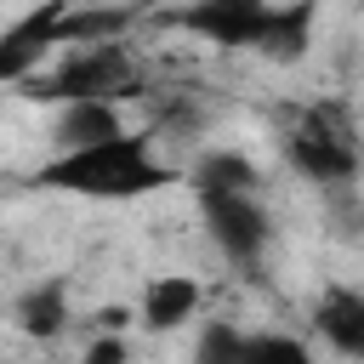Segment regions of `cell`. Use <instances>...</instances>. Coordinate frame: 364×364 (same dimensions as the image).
Returning a JSON list of instances; mask_svg holds the SVG:
<instances>
[{
  "instance_id": "6da1fadb",
  "label": "cell",
  "mask_w": 364,
  "mask_h": 364,
  "mask_svg": "<svg viewBox=\"0 0 364 364\" xmlns=\"http://www.w3.org/2000/svg\"><path fill=\"white\" fill-rule=\"evenodd\" d=\"M171 182H176V171L154 154L148 136H131V131H114L85 148H57V159L28 171V188L80 193V199H148Z\"/></svg>"
},
{
  "instance_id": "7a4b0ae2",
  "label": "cell",
  "mask_w": 364,
  "mask_h": 364,
  "mask_svg": "<svg viewBox=\"0 0 364 364\" xmlns=\"http://www.w3.org/2000/svg\"><path fill=\"white\" fill-rule=\"evenodd\" d=\"M142 85V68L131 57L125 40H91L74 46L57 68H34L28 80H17V97L28 102H80V97H131Z\"/></svg>"
},
{
  "instance_id": "3957f363",
  "label": "cell",
  "mask_w": 364,
  "mask_h": 364,
  "mask_svg": "<svg viewBox=\"0 0 364 364\" xmlns=\"http://www.w3.org/2000/svg\"><path fill=\"white\" fill-rule=\"evenodd\" d=\"M284 159L290 171H301L318 188H353L358 182V142H353V119L336 102L307 108L290 131H284Z\"/></svg>"
},
{
  "instance_id": "277c9868",
  "label": "cell",
  "mask_w": 364,
  "mask_h": 364,
  "mask_svg": "<svg viewBox=\"0 0 364 364\" xmlns=\"http://www.w3.org/2000/svg\"><path fill=\"white\" fill-rule=\"evenodd\" d=\"M199 216H205L210 245L233 267H256L273 245V216L262 210L256 193H199Z\"/></svg>"
},
{
  "instance_id": "5b68a950",
  "label": "cell",
  "mask_w": 364,
  "mask_h": 364,
  "mask_svg": "<svg viewBox=\"0 0 364 364\" xmlns=\"http://www.w3.org/2000/svg\"><path fill=\"white\" fill-rule=\"evenodd\" d=\"M273 0H193L182 11H171L176 28L222 46V51H250L256 34H262V17H267Z\"/></svg>"
},
{
  "instance_id": "8992f818",
  "label": "cell",
  "mask_w": 364,
  "mask_h": 364,
  "mask_svg": "<svg viewBox=\"0 0 364 364\" xmlns=\"http://www.w3.org/2000/svg\"><path fill=\"white\" fill-rule=\"evenodd\" d=\"M68 0H40L34 11H23L6 34H0V85L28 80L34 68H46V57L57 51V23H63Z\"/></svg>"
},
{
  "instance_id": "52a82bcc",
  "label": "cell",
  "mask_w": 364,
  "mask_h": 364,
  "mask_svg": "<svg viewBox=\"0 0 364 364\" xmlns=\"http://www.w3.org/2000/svg\"><path fill=\"white\" fill-rule=\"evenodd\" d=\"M313 23H318V0H273L250 51L267 63H301L313 46Z\"/></svg>"
},
{
  "instance_id": "ba28073f",
  "label": "cell",
  "mask_w": 364,
  "mask_h": 364,
  "mask_svg": "<svg viewBox=\"0 0 364 364\" xmlns=\"http://www.w3.org/2000/svg\"><path fill=\"white\" fill-rule=\"evenodd\" d=\"M313 324H318V336H324L341 358H364V290L330 284V290L313 301Z\"/></svg>"
},
{
  "instance_id": "9c48e42d",
  "label": "cell",
  "mask_w": 364,
  "mask_h": 364,
  "mask_svg": "<svg viewBox=\"0 0 364 364\" xmlns=\"http://www.w3.org/2000/svg\"><path fill=\"white\" fill-rule=\"evenodd\" d=\"M114 131H125V125H119L114 97H80V102H57V125H51L57 148H85V142H102V136H114Z\"/></svg>"
},
{
  "instance_id": "30bf717a",
  "label": "cell",
  "mask_w": 364,
  "mask_h": 364,
  "mask_svg": "<svg viewBox=\"0 0 364 364\" xmlns=\"http://www.w3.org/2000/svg\"><path fill=\"white\" fill-rule=\"evenodd\" d=\"M193 307H199V279H188V273H159V279H148V290H142V324H148L154 336L188 324Z\"/></svg>"
},
{
  "instance_id": "8fae6325",
  "label": "cell",
  "mask_w": 364,
  "mask_h": 364,
  "mask_svg": "<svg viewBox=\"0 0 364 364\" xmlns=\"http://www.w3.org/2000/svg\"><path fill=\"white\" fill-rule=\"evenodd\" d=\"M17 330L23 336H34V341H57L63 330H68V284L63 279H46V284H34V290H23L17 296Z\"/></svg>"
},
{
  "instance_id": "7c38bea8",
  "label": "cell",
  "mask_w": 364,
  "mask_h": 364,
  "mask_svg": "<svg viewBox=\"0 0 364 364\" xmlns=\"http://www.w3.org/2000/svg\"><path fill=\"white\" fill-rule=\"evenodd\" d=\"M188 188H193V193H256V188H262V171H256L245 154H233V148H210V154L193 159Z\"/></svg>"
},
{
  "instance_id": "4fadbf2b",
  "label": "cell",
  "mask_w": 364,
  "mask_h": 364,
  "mask_svg": "<svg viewBox=\"0 0 364 364\" xmlns=\"http://www.w3.org/2000/svg\"><path fill=\"white\" fill-rule=\"evenodd\" d=\"M131 23H136V11H125V6H80V11H63V23H57V46L125 40Z\"/></svg>"
},
{
  "instance_id": "5bb4252c",
  "label": "cell",
  "mask_w": 364,
  "mask_h": 364,
  "mask_svg": "<svg viewBox=\"0 0 364 364\" xmlns=\"http://www.w3.org/2000/svg\"><path fill=\"white\" fill-rule=\"evenodd\" d=\"M307 364V341H296V336H245V353H239V364Z\"/></svg>"
},
{
  "instance_id": "9a60e30c",
  "label": "cell",
  "mask_w": 364,
  "mask_h": 364,
  "mask_svg": "<svg viewBox=\"0 0 364 364\" xmlns=\"http://www.w3.org/2000/svg\"><path fill=\"white\" fill-rule=\"evenodd\" d=\"M239 353H245V336L233 324H210L193 347V358H205V364H239Z\"/></svg>"
},
{
  "instance_id": "2e32d148",
  "label": "cell",
  "mask_w": 364,
  "mask_h": 364,
  "mask_svg": "<svg viewBox=\"0 0 364 364\" xmlns=\"http://www.w3.org/2000/svg\"><path fill=\"white\" fill-rule=\"evenodd\" d=\"M85 358H91V364H119V358H125V341H119V336H102V341L85 347Z\"/></svg>"
},
{
  "instance_id": "e0dca14e",
  "label": "cell",
  "mask_w": 364,
  "mask_h": 364,
  "mask_svg": "<svg viewBox=\"0 0 364 364\" xmlns=\"http://www.w3.org/2000/svg\"><path fill=\"white\" fill-rule=\"evenodd\" d=\"M97 318H102V324H108V330H119V324H125V318H131V313H125V307H102V313H97Z\"/></svg>"
}]
</instances>
